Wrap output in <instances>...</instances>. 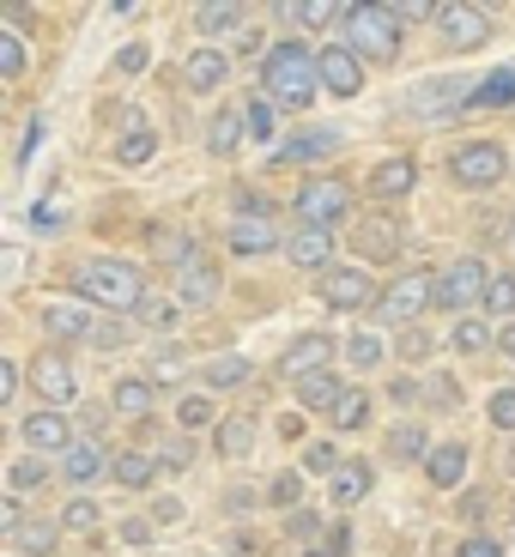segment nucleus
Masks as SVG:
<instances>
[{"mask_svg":"<svg viewBox=\"0 0 515 557\" xmlns=\"http://www.w3.org/2000/svg\"><path fill=\"white\" fill-rule=\"evenodd\" d=\"M273 503H279V509H297V503H304V479H297V473H279V479H273Z\"/></svg>","mask_w":515,"mask_h":557,"instance_id":"37998d69","label":"nucleus"},{"mask_svg":"<svg viewBox=\"0 0 515 557\" xmlns=\"http://www.w3.org/2000/svg\"><path fill=\"white\" fill-rule=\"evenodd\" d=\"M340 152V134L334 127H316V134H297L273 152V164H309V158H334Z\"/></svg>","mask_w":515,"mask_h":557,"instance_id":"f8f14e48","label":"nucleus"},{"mask_svg":"<svg viewBox=\"0 0 515 557\" xmlns=\"http://www.w3.org/2000/svg\"><path fill=\"white\" fill-rule=\"evenodd\" d=\"M279 436H285V443H297V436H304V418L285 412V418H279Z\"/></svg>","mask_w":515,"mask_h":557,"instance_id":"bf43d9fd","label":"nucleus"},{"mask_svg":"<svg viewBox=\"0 0 515 557\" xmlns=\"http://www.w3.org/2000/svg\"><path fill=\"white\" fill-rule=\"evenodd\" d=\"M401 351H406V358H425V351H431V339H425V334H406Z\"/></svg>","mask_w":515,"mask_h":557,"instance_id":"680f3d73","label":"nucleus"},{"mask_svg":"<svg viewBox=\"0 0 515 557\" xmlns=\"http://www.w3.org/2000/svg\"><path fill=\"white\" fill-rule=\"evenodd\" d=\"M292 533H297V540H309V533H316V516H304V509H297V516H292Z\"/></svg>","mask_w":515,"mask_h":557,"instance_id":"e2e57ef3","label":"nucleus"},{"mask_svg":"<svg viewBox=\"0 0 515 557\" xmlns=\"http://www.w3.org/2000/svg\"><path fill=\"white\" fill-rule=\"evenodd\" d=\"M176 424H182V431H207V424H212V400H207V394H188V400L176 406Z\"/></svg>","mask_w":515,"mask_h":557,"instance_id":"72a5a7b5","label":"nucleus"},{"mask_svg":"<svg viewBox=\"0 0 515 557\" xmlns=\"http://www.w3.org/2000/svg\"><path fill=\"white\" fill-rule=\"evenodd\" d=\"M243 122H249L255 139H273V134H279V127H273V103H267V98H255L249 110H243Z\"/></svg>","mask_w":515,"mask_h":557,"instance_id":"79ce46f5","label":"nucleus"},{"mask_svg":"<svg viewBox=\"0 0 515 557\" xmlns=\"http://www.w3.org/2000/svg\"><path fill=\"white\" fill-rule=\"evenodd\" d=\"M328 255H334V231H297L292 237V261L297 267H321Z\"/></svg>","mask_w":515,"mask_h":557,"instance_id":"bb28decb","label":"nucleus"},{"mask_svg":"<svg viewBox=\"0 0 515 557\" xmlns=\"http://www.w3.org/2000/svg\"><path fill=\"white\" fill-rule=\"evenodd\" d=\"M352 243H358V255H370V261H389V255L401 249V231H394L389 219H364L358 231H352Z\"/></svg>","mask_w":515,"mask_h":557,"instance_id":"f3484780","label":"nucleus"},{"mask_svg":"<svg viewBox=\"0 0 515 557\" xmlns=\"http://www.w3.org/2000/svg\"><path fill=\"white\" fill-rule=\"evenodd\" d=\"M328 363H334V339L328 334H304V339H292V346H285V376H321V370H328Z\"/></svg>","mask_w":515,"mask_h":557,"instance_id":"1a4fd4ad","label":"nucleus"},{"mask_svg":"<svg viewBox=\"0 0 515 557\" xmlns=\"http://www.w3.org/2000/svg\"><path fill=\"white\" fill-rule=\"evenodd\" d=\"M231 249H237V255H273L279 249V231H273V224H261V219H243L237 231H231Z\"/></svg>","mask_w":515,"mask_h":557,"instance_id":"b1692460","label":"nucleus"},{"mask_svg":"<svg viewBox=\"0 0 515 557\" xmlns=\"http://www.w3.org/2000/svg\"><path fill=\"white\" fill-rule=\"evenodd\" d=\"M61 473H68L73 485H91L98 473H110V455H103L98 436H85V443H73L68 455H61Z\"/></svg>","mask_w":515,"mask_h":557,"instance_id":"9b49d317","label":"nucleus"},{"mask_svg":"<svg viewBox=\"0 0 515 557\" xmlns=\"http://www.w3.org/2000/svg\"><path fill=\"white\" fill-rule=\"evenodd\" d=\"M13 485H19V491L42 485V460H19V467H13Z\"/></svg>","mask_w":515,"mask_h":557,"instance_id":"3c124183","label":"nucleus"},{"mask_svg":"<svg viewBox=\"0 0 515 557\" xmlns=\"http://www.w3.org/2000/svg\"><path fill=\"white\" fill-rule=\"evenodd\" d=\"M249 448H255L249 418H224V424H219V455H224V460H237V455H249Z\"/></svg>","mask_w":515,"mask_h":557,"instance_id":"7c9ffc66","label":"nucleus"},{"mask_svg":"<svg viewBox=\"0 0 515 557\" xmlns=\"http://www.w3.org/2000/svg\"><path fill=\"white\" fill-rule=\"evenodd\" d=\"M25 443H30V448H61V455H68V448H73V443H68V418L42 406L37 418H25Z\"/></svg>","mask_w":515,"mask_h":557,"instance_id":"6ab92c4d","label":"nucleus"},{"mask_svg":"<svg viewBox=\"0 0 515 557\" xmlns=\"http://www.w3.org/2000/svg\"><path fill=\"white\" fill-rule=\"evenodd\" d=\"M455 182H467V188H491V182H503V146H461L455 152Z\"/></svg>","mask_w":515,"mask_h":557,"instance_id":"0eeeda50","label":"nucleus"},{"mask_svg":"<svg viewBox=\"0 0 515 557\" xmlns=\"http://www.w3.org/2000/svg\"><path fill=\"white\" fill-rule=\"evenodd\" d=\"M352 363H358V370H377V363H382V339L358 334V339H352Z\"/></svg>","mask_w":515,"mask_h":557,"instance_id":"a18cd8bd","label":"nucleus"},{"mask_svg":"<svg viewBox=\"0 0 515 557\" xmlns=\"http://www.w3.org/2000/svg\"><path fill=\"white\" fill-rule=\"evenodd\" d=\"M13 394H19V370H13V363H0V406L13 400Z\"/></svg>","mask_w":515,"mask_h":557,"instance_id":"6e6d98bb","label":"nucleus"},{"mask_svg":"<svg viewBox=\"0 0 515 557\" xmlns=\"http://www.w3.org/2000/svg\"><path fill=\"white\" fill-rule=\"evenodd\" d=\"M68 528H98V509H91L85 497H73L68 503Z\"/></svg>","mask_w":515,"mask_h":557,"instance_id":"8fccbe9b","label":"nucleus"},{"mask_svg":"<svg viewBox=\"0 0 515 557\" xmlns=\"http://www.w3.org/2000/svg\"><path fill=\"white\" fill-rule=\"evenodd\" d=\"M491 424H498V431H515V388L491 394Z\"/></svg>","mask_w":515,"mask_h":557,"instance_id":"49530a36","label":"nucleus"},{"mask_svg":"<svg viewBox=\"0 0 515 557\" xmlns=\"http://www.w3.org/2000/svg\"><path fill=\"white\" fill-rule=\"evenodd\" d=\"M455 346H461V351H486V327H479V321H461V327H455Z\"/></svg>","mask_w":515,"mask_h":557,"instance_id":"09e8293b","label":"nucleus"},{"mask_svg":"<svg viewBox=\"0 0 515 557\" xmlns=\"http://www.w3.org/2000/svg\"><path fill=\"white\" fill-rule=\"evenodd\" d=\"M340 18H346L352 55H370V61L401 55V13H394V7H346Z\"/></svg>","mask_w":515,"mask_h":557,"instance_id":"f03ea898","label":"nucleus"},{"mask_svg":"<svg viewBox=\"0 0 515 557\" xmlns=\"http://www.w3.org/2000/svg\"><path fill=\"white\" fill-rule=\"evenodd\" d=\"M425 304H437V278H425V273H406V278H394L389 292H382V321H413Z\"/></svg>","mask_w":515,"mask_h":557,"instance_id":"423d86ee","label":"nucleus"},{"mask_svg":"<svg viewBox=\"0 0 515 557\" xmlns=\"http://www.w3.org/2000/svg\"><path fill=\"white\" fill-rule=\"evenodd\" d=\"M474 110H503V103H515V67H498V73H486V79L474 85Z\"/></svg>","mask_w":515,"mask_h":557,"instance_id":"aec40b11","label":"nucleus"},{"mask_svg":"<svg viewBox=\"0 0 515 557\" xmlns=\"http://www.w3.org/2000/svg\"><path fill=\"white\" fill-rule=\"evenodd\" d=\"M304 557H334V552H304Z\"/></svg>","mask_w":515,"mask_h":557,"instance_id":"69168bd1","label":"nucleus"},{"mask_svg":"<svg viewBox=\"0 0 515 557\" xmlns=\"http://www.w3.org/2000/svg\"><path fill=\"white\" fill-rule=\"evenodd\" d=\"M152 479H158V460H152V455H139V448H134V455H122V460H115V485L146 491Z\"/></svg>","mask_w":515,"mask_h":557,"instance_id":"cd10ccee","label":"nucleus"},{"mask_svg":"<svg viewBox=\"0 0 515 557\" xmlns=\"http://www.w3.org/2000/svg\"><path fill=\"white\" fill-rule=\"evenodd\" d=\"M474 98V85H461V79H437V85H418L413 91V110H455V103Z\"/></svg>","mask_w":515,"mask_h":557,"instance_id":"412c9836","label":"nucleus"},{"mask_svg":"<svg viewBox=\"0 0 515 557\" xmlns=\"http://www.w3.org/2000/svg\"><path fill=\"white\" fill-rule=\"evenodd\" d=\"M297 400H304V406H340L346 394H340V376H334V370H321V376H304V382H297Z\"/></svg>","mask_w":515,"mask_h":557,"instance_id":"c85d7f7f","label":"nucleus"},{"mask_svg":"<svg viewBox=\"0 0 515 557\" xmlns=\"http://www.w3.org/2000/svg\"><path fill=\"white\" fill-rule=\"evenodd\" d=\"M370 497V467L364 460H346L334 473V509H352V503H364Z\"/></svg>","mask_w":515,"mask_h":557,"instance_id":"4be33fe9","label":"nucleus"},{"mask_svg":"<svg viewBox=\"0 0 515 557\" xmlns=\"http://www.w3.org/2000/svg\"><path fill=\"white\" fill-rule=\"evenodd\" d=\"M455 557H503V552H498V545H491V540H467V545H461Z\"/></svg>","mask_w":515,"mask_h":557,"instance_id":"4d7b16f0","label":"nucleus"},{"mask_svg":"<svg viewBox=\"0 0 515 557\" xmlns=\"http://www.w3.org/2000/svg\"><path fill=\"white\" fill-rule=\"evenodd\" d=\"M243 134H249V127H243V110H224V115H219V122H212V134H207V146H212V152H219V158H224V152H237V139H243Z\"/></svg>","mask_w":515,"mask_h":557,"instance_id":"2f4dec72","label":"nucleus"},{"mask_svg":"<svg viewBox=\"0 0 515 557\" xmlns=\"http://www.w3.org/2000/svg\"><path fill=\"white\" fill-rule=\"evenodd\" d=\"M7 540H13L19 552H30V557H49V552H56V540H61V528H56V521H19Z\"/></svg>","mask_w":515,"mask_h":557,"instance_id":"5701e85b","label":"nucleus"},{"mask_svg":"<svg viewBox=\"0 0 515 557\" xmlns=\"http://www.w3.org/2000/svg\"><path fill=\"white\" fill-rule=\"evenodd\" d=\"M321 297H328L334 309H364V304H370L377 292H370V278H364V273H352V267H340V273H328V278H321Z\"/></svg>","mask_w":515,"mask_h":557,"instance_id":"ddd939ff","label":"nucleus"},{"mask_svg":"<svg viewBox=\"0 0 515 557\" xmlns=\"http://www.w3.org/2000/svg\"><path fill=\"white\" fill-rule=\"evenodd\" d=\"M279 18H292V25H328V18H340V13L321 7V0H304V7H279Z\"/></svg>","mask_w":515,"mask_h":557,"instance_id":"4c0bfd02","label":"nucleus"},{"mask_svg":"<svg viewBox=\"0 0 515 557\" xmlns=\"http://www.w3.org/2000/svg\"><path fill=\"white\" fill-rule=\"evenodd\" d=\"M19 73H25V49L13 30H0V79H19Z\"/></svg>","mask_w":515,"mask_h":557,"instance_id":"58836bf2","label":"nucleus"},{"mask_svg":"<svg viewBox=\"0 0 515 557\" xmlns=\"http://www.w3.org/2000/svg\"><path fill=\"white\" fill-rule=\"evenodd\" d=\"M170 321H176V309H170V304H146V327H170Z\"/></svg>","mask_w":515,"mask_h":557,"instance_id":"5fc2aeb1","label":"nucleus"},{"mask_svg":"<svg viewBox=\"0 0 515 557\" xmlns=\"http://www.w3.org/2000/svg\"><path fill=\"white\" fill-rule=\"evenodd\" d=\"M498 346H503V351H510V358H515V321H510V327H503V334H498Z\"/></svg>","mask_w":515,"mask_h":557,"instance_id":"0e129e2a","label":"nucleus"},{"mask_svg":"<svg viewBox=\"0 0 515 557\" xmlns=\"http://www.w3.org/2000/svg\"><path fill=\"white\" fill-rule=\"evenodd\" d=\"M486 292H491V267L486 261H455L443 278H437V309H467Z\"/></svg>","mask_w":515,"mask_h":557,"instance_id":"39448f33","label":"nucleus"},{"mask_svg":"<svg viewBox=\"0 0 515 557\" xmlns=\"http://www.w3.org/2000/svg\"><path fill=\"white\" fill-rule=\"evenodd\" d=\"M425 455V431L418 424H401V431L389 436V460H418Z\"/></svg>","mask_w":515,"mask_h":557,"instance_id":"f704fd0d","label":"nucleus"},{"mask_svg":"<svg viewBox=\"0 0 515 557\" xmlns=\"http://www.w3.org/2000/svg\"><path fill=\"white\" fill-rule=\"evenodd\" d=\"M486 309H491V315H510V309H515V278H510V273H498V278H491Z\"/></svg>","mask_w":515,"mask_h":557,"instance_id":"a19ab883","label":"nucleus"},{"mask_svg":"<svg viewBox=\"0 0 515 557\" xmlns=\"http://www.w3.org/2000/svg\"><path fill=\"white\" fill-rule=\"evenodd\" d=\"M115 67H122V73H139V67H152V49H146V42H127L122 55H115Z\"/></svg>","mask_w":515,"mask_h":557,"instance_id":"de8ad7c7","label":"nucleus"},{"mask_svg":"<svg viewBox=\"0 0 515 557\" xmlns=\"http://www.w3.org/2000/svg\"><path fill=\"white\" fill-rule=\"evenodd\" d=\"M437 25H443L449 49H479V42L491 37V18L479 13V7H443V18H437Z\"/></svg>","mask_w":515,"mask_h":557,"instance_id":"6e6552de","label":"nucleus"},{"mask_svg":"<svg viewBox=\"0 0 515 557\" xmlns=\"http://www.w3.org/2000/svg\"><path fill=\"white\" fill-rule=\"evenodd\" d=\"M42 321H49V334L56 339H91V346H115L110 334H98V327H91V315H85V309H42Z\"/></svg>","mask_w":515,"mask_h":557,"instance_id":"dca6fc26","label":"nucleus"},{"mask_svg":"<svg viewBox=\"0 0 515 557\" xmlns=\"http://www.w3.org/2000/svg\"><path fill=\"white\" fill-rule=\"evenodd\" d=\"M321 85H328V91H334V98H358V85H364V67H358V55H352V49H321Z\"/></svg>","mask_w":515,"mask_h":557,"instance_id":"9d476101","label":"nucleus"},{"mask_svg":"<svg viewBox=\"0 0 515 557\" xmlns=\"http://www.w3.org/2000/svg\"><path fill=\"white\" fill-rule=\"evenodd\" d=\"M30 382H37V394H42L49 406H68V400H73V370H68L61 358H49V351L37 358V370H30Z\"/></svg>","mask_w":515,"mask_h":557,"instance_id":"2eb2a0df","label":"nucleus"},{"mask_svg":"<svg viewBox=\"0 0 515 557\" xmlns=\"http://www.w3.org/2000/svg\"><path fill=\"white\" fill-rule=\"evenodd\" d=\"M304 467H309V473H340L346 460L334 455V443H316V448H309V455H304Z\"/></svg>","mask_w":515,"mask_h":557,"instance_id":"c03bdc74","label":"nucleus"},{"mask_svg":"<svg viewBox=\"0 0 515 557\" xmlns=\"http://www.w3.org/2000/svg\"><path fill=\"white\" fill-rule=\"evenodd\" d=\"M261 79H267V98H273V103H292V110H304V103L316 98L321 61L309 55L304 42H279V49H267Z\"/></svg>","mask_w":515,"mask_h":557,"instance_id":"f257e3e1","label":"nucleus"},{"mask_svg":"<svg viewBox=\"0 0 515 557\" xmlns=\"http://www.w3.org/2000/svg\"><path fill=\"white\" fill-rule=\"evenodd\" d=\"M346 207H352V195L340 188V182H328V176H316V182L297 188V219H304L309 231H334V224L346 219Z\"/></svg>","mask_w":515,"mask_h":557,"instance_id":"20e7f679","label":"nucleus"},{"mask_svg":"<svg viewBox=\"0 0 515 557\" xmlns=\"http://www.w3.org/2000/svg\"><path fill=\"white\" fill-rule=\"evenodd\" d=\"M328 545H334V552H340V557H346V552H352V533H346V521H334V528H328Z\"/></svg>","mask_w":515,"mask_h":557,"instance_id":"13d9d810","label":"nucleus"},{"mask_svg":"<svg viewBox=\"0 0 515 557\" xmlns=\"http://www.w3.org/2000/svg\"><path fill=\"white\" fill-rule=\"evenodd\" d=\"M152 152H158V134H152V127H146V134H127L122 146H115V158H122V164H146Z\"/></svg>","mask_w":515,"mask_h":557,"instance_id":"e433bc0d","label":"nucleus"},{"mask_svg":"<svg viewBox=\"0 0 515 557\" xmlns=\"http://www.w3.org/2000/svg\"><path fill=\"white\" fill-rule=\"evenodd\" d=\"M115 412L122 418H139V412H152V382H115Z\"/></svg>","mask_w":515,"mask_h":557,"instance_id":"c756f323","label":"nucleus"},{"mask_svg":"<svg viewBox=\"0 0 515 557\" xmlns=\"http://www.w3.org/2000/svg\"><path fill=\"white\" fill-rule=\"evenodd\" d=\"M73 292L103 309H139V273L127 261H91L73 273Z\"/></svg>","mask_w":515,"mask_h":557,"instance_id":"7ed1b4c3","label":"nucleus"},{"mask_svg":"<svg viewBox=\"0 0 515 557\" xmlns=\"http://www.w3.org/2000/svg\"><path fill=\"white\" fill-rule=\"evenodd\" d=\"M195 25L200 30H231V25H243V7H200Z\"/></svg>","mask_w":515,"mask_h":557,"instance_id":"ea45409f","label":"nucleus"},{"mask_svg":"<svg viewBox=\"0 0 515 557\" xmlns=\"http://www.w3.org/2000/svg\"><path fill=\"white\" fill-rule=\"evenodd\" d=\"M370 188H377L382 200L406 195V188H413V158H389V164H377V170H370Z\"/></svg>","mask_w":515,"mask_h":557,"instance_id":"a878e982","label":"nucleus"},{"mask_svg":"<svg viewBox=\"0 0 515 557\" xmlns=\"http://www.w3.org/2000/svg\"><path fill=\"white\" fill-rule=\"evenodd\" d=\"M364 418H370V400H364L358 388H346V400L334 406V424H340V431H358Z\"/></svg>","mask_w":515,"mask_h":557,"instance_id":"c9c22d12","label":"nucleus"},{"mask_svg":"<svg viewBox=\"0 0 515 557\" xmlns=\"http://www.w3.org/2000/svg\"><path fill=\"white\" fill-rule=\"evenodd\" d=\"M224 73H231V61H224L219 49H195V55H188V85H195V91H212Z\"/></svg>","mask_w":515,"mask_h":557,"instance_id":"393cba45","label":"nucleus"},{"mask_svg":"<svg viewBox=\"0 0 515 557\" xmlns=\"http://www.w3.org/2000/svg\"><path fill=\"white\" fill-rule=\"evenodd\" d=\"M425 473H431V485H437V491H455V485H461V473H467V448H461V443L431 448V460H425Z\"/></svg>","mask_w":515,"mask_h":557,"instance_id":"a211bd4d","label":"nucleus"},{"mask_svg":"<svg viewBox=\"0 0 515 557\" xmlns=\"http://www.w3.org/2000/svg\"><path fill=\"white\" fill-rule=\"evenodd\" d=\"M200 376H207V388H237V382L249 376V358H212Z\"/></svg>","mask_w":515,"mask_h":557,"instance_id":"473e14b6","label":"nucleus"},{"mask_svg":"<svg viewBox=\"0 0 515 557\" xmlns=\"http://www.w3.org/2000/svg\"><path fill=\"white\" fill-rule=\"evenodd\" d=\"M182 376V358L176 351H164V358H152V382H176Z\"/></svg>","mask_w":515,"mask_h":557,"instance_id":"603ef678","label":"nucleus"},{"mask_svg":"<svg viewBox=\"0 0 515 557\" xmlns=\"http://www.w3.org/2000/svg\"><path fill=\"white\" fill-rule=\"evenodd\" d=\"M30 224H37V231H56L61 212H56V207H37V212H30Z\"/></svg>","mask_w":515,"mask_h":557,"instance_id":"052dcab7","label":"nucleus"},{"mask_svg":"<svg viewBox=\"0 0 515 557\" xmlns=\"http://www.w3.org/2000/svg\"><path fill=\"white\" fill-rule=\"evenodd\" d=\"M182 249H188V243H182L176 231H158L152 237V255H182Z\"/></svg>","mask_w":515,"mask_h":557,"instance_id":"864d4df0","label":"nucleus"},{"mask_svg":"<svg viewBox=\"0 0 515 557\" xmlns=\"http://www.w3.org/2000/svg\"><path fill=\"white\" fill-rule=\"evenodd\" d=\"M176 292H182V304H212V297H219V278H212V261L188 255V261L176 267Z\"/></svg>","mask_w":515,"mask_h":557,"instance_id":"4468645a","label":"nucleus"}]
</instances>
